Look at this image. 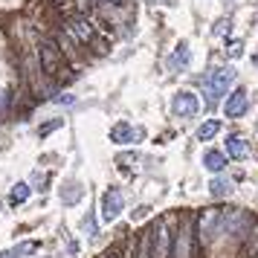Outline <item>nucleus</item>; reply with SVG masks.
<instances>
[{"label":"nucleus","mask_w":258,"mask_h":258,"mask_svg":"<svg viewBox=\"0 0 258 258\" xmlns=\"http://www.w3.org/2000/svg\"><path fill=\"white\" fill-rule=\"evenodd\" d=\"M61 125V119H55V122H49V125H44V128H41V137H47L49 131H55Z\"/></svg>","instance_id":"obj_20"},{"label":"nucleus","mask_w":258,"mask_h":258,"mask_svg":"<svg viewBox=\"0 0 258 258\" xmlns=\"http://www.w3.org/2000/svg\"><path fill=\"white\" fill-rule=\"evenodd\" d=\"M188 64H191V49H188V44L183 41V44H177L174 55L168 58V67H171V70H186Z\"/></svg>","instance_id":"obj_10"},{"label":"nucleus","mask_w":258,"mask_h":258,"mask_svg":"<svg viewBox=\"0 0 258 258\" xmlns=\"http://www.w3.org/2000/svg\"><path fill=\"white\" fill-rule=\"evenodd\" d=\"M38 58H41V70L47 73L49 79H55V82H64V79H70V67H67V61H64V52H61L52 41H41L38 44Z\"/></svg>","instance_id":"obj_1"},{"label":"nucleus","mask_w":258,"mask_h":258,"mask_svg":"<svg viewBox=\"0 0 258 258\" xmlns=\"http://www.w3.org/2000/svg\"><path fill=\"white\" fill-rule=\"evenodd\" d=\"M232 82H235V70L232 67H218V70L209 76V102L221 99V96L229 90V84Z\"/></svg>","instance_id":"obj_2"},{"label":"nucleus","mask_w":258,"mask_h":258,"mask_svg":"<svg viewBox=\"0 0 258 258\" xmlns=\"http://www.w3.org/2000/svg\"><path fill=\"white\" fill-rule=\"evenodd\" d=\"M203 168H209V171H223L226 168V154H221V151H206L203 154Z\"/></svg>","instance_id":"obj_12"},{"label":"nucleus","mask_w":258,"mask_h":258,"mask_svg":"<svg viewBox=\"0 0 258 258\" xmlns=\"http://www.w3.org/2000/svg\"><path fill=\"white\" fill-rule=\"evenodd\" d=\"M70 186H73L70 191H64V188H61V200H67V203H76V200L84 195V188L79 186V183H70Z\"/></svg>","instance_id":"obj_17"},{"label":"nucleus","mask_w":258,"mask_h":258,"mask_svg":"<svg viewBox=\"0 0 258 258\" xmlns=\"http://www.w3.org/2000/svg\"><path fill=\"white\" fill-rule=\"evenodd\" d=\"M38 244H32V241H29V244H21V246H15V249H3V252H0V258H21V252H29V249H35Z\"/></svg>","instance_id":"obj_16"},{"label":"nucleus","mask_w":258,"mask_h":258,"mask_svg":"<svg viewBox=\"0 0 258 258\" xmlns=\"http://www.w3.org/2000/svg\"><path fill=\"white\" fill-rule=\"evenodd\" d=\"M218 232H221V209H206L200 218V238L209 244Z\"/></svg>","instance_id":"obj_6"},{"label":"nucleus","mask_w":258,"mask_h":258,"mask_svg":"<svg viewBox=\"0 0 258 258\" xmlns=\"http://www.w3.org/2000/svg\"><path fill=\"white\" fill-rule=\"evenodd\" d=\"M229 55H232V58H241V55H244V44H241V41H232V44H229Z\"/></svg>","instance_id":"obj_19"},{"label":"nucleus","mask_w":258,"mask_h":258,"mask_svg":"<svg viewBox=\"0 0 258 258\" xmlns=\"http://www.w3.org/2000/svg\"><path fill=\"white\" fill-rule=\"evenodd\" d=\"M215 32H218V35H223V32H229V21H218V26H215Z\"/></svg>","instance_id":"obj_21"},{"label":"nucleus","mask_w":258,"mask_h":258,"mask_svg":"<svg viewBox=\"0 0 258 258\" xmlns=\"http://www.w3.org/2000/svg\"><path fill=\"white\" fill-rule=\"evenodd\" d=\"M137 258H151V232H142V238H140V252H137Z\"/></svg>","instance_id":"obj_18"},{"label":"nucleus","mask_w":258,"mask_h":258,"mask_svg":"<svg viewBox=\"0 0 258 258\" xmlns=\"http://www.w3.org/2000/svg\"><path fill=\"white\" fill-rule=\"evenodd\" d=\"M151 3H160V6H174V0H151Z\"/></svg>","instance_id":"obj_23"},{"label":"nucleus","mask_w":258,"mask_h":258,"mask_svg":"<svg viewBox=\"0 0 258 258\" xmlns=\"http://www.w3.org/2000/svg\"><path fill=\"white\" fill-rule=\"evenodd\" d=\"M140 137V131H134L128 122H119L110 128V142H116V145H128V142H137Z\"/></svg>","instance_id":"obj_9"},{"label":"nucleus","mask_w":258,"mask_h":258,"mask_svg":"<svg viewBox=\"0 0 258 258\" xmlns=\"http://www.w3.org/2000/svg\"><path fill=\"white\" fill-rule=\"evenodd\" d=\"M84 229H90V235H96V226H93V218H90V215L84 218Z\"/></svg>","instance_id":"obj_22"},{"label":"nucleus","mask_w":258,"mask_h":258,"mask_svg":"<svg viewBox=\"0 0 258 258\" xmlns=\"http://www.w3.org/2000/svg\"><path fill=\"white\" fill-rule=\"evenodd\" d=\"M102 3H110V6H119V3H122V0H102Z\"/></svg>","instance_id":"obj_25"},{"label":"nucleus","mask_w":258,"mask_h":258,"mask_svg":"<svg viewBox=\"0 0 258 258\" xmlns=\"http://www.w3.org/2000/svg\"><path fill=\"white\" fill-rule=\"evenodd\" d=\"M229 191H232V183L226 180V177H215L209 183V195L212 198H229Z\"/></svg>","instance_id":"obj_13"},{"label":"nucleus","mask_w":258,"mask_h":258,"mask_svg":"<svg viewBox=\"0 0 258 258\" xmlns=\"http://www.w3.org/2000/svg\"><path fill=\"white\" fill-rule=\"evenodd\" d=\"M218 131H221V122H218V119H209V122H203V125L198 128V140L200 142H209Z\"/></svg>","instance_id":"obj_14"},{"label":"nucleus","mask_w":258,"mask_h":258,"mask_svg":"<svg viewBox=\"0 0 258 258\" xmlns=\"http://www.w3.org/2000/svg\"><path fill=\"white\" fill-rule=\"evenodd\" d=\"M246 107H249V96H246L244 87H238V90H232L229 93V99H226V105H223V113L229 119H238L246 113Z\"/></svg>","instance_id":"obj_5"},{"label":"nucleus","mask_w":258,"mask_h":258,"mask_svg":"<svg viewBox=\"0 0 258 258\" xmlns=\"http://www.w3.org/2000/svg\"><path fill=\"white\" fill-rule=\"evenodd\" d=\"M26 198H29V186H26V183H15L12 195H9V203H12V206H21Z\"/></svg>","instance_id":"obj_15"},{"label":"nucleus","mask_w":258,"mask_h":258,"mask_svg":"<svg viewBox=\"0 0 258 258\" xmlns=\"http://www.w3.org/2000/svg\"><path fill=\"white\" fill-rule=\"evenodd\" d=\"M249 252H255V255H258V238L252 241V244H249Z\"/></svg>","instance_id":"obj_24"},{"label":"nucleus","mask_w":258,"mask_h":258,"mask_svg":"<svg viewBox=\"0 0 258 258\" xmlns=\"http://www.w3.org/2000/svg\"><path fill=\"white\" fill-rule=\"evenodd\" d=\"M107 258H119V255H116V252H113V255H107Z\"/></svg>","instance_id":"obj_26"},{"label":"nucleus","mask_w":258,"mask_h":258,"mask_svg":"<svg viewBox=\"0 0 258 258\" xmlns=\"http://www.w3.org/2000/svg\"><path fill=\"white\" fill-rule=\"evenodd\" d=\"M188 255H191V232H188V226H183L174 241V258H188Z\"/></svg>","instance_id":"obj_11"},{"label":"nucleus","mask_w":258,"mask_h":258,"mask_svg":"<svg viewBox=\"0 0 258 258\" xmlns=\"http://www.w3.org/2000/svg\"><path fill=\"white\" fill-rule=\"evenodd\" d=\"M226 154H229L232 160H246V157H249V142H246L241 134H229V137H226Z\"/></svg>","instance_id":"obj_8"},{"label":"nucleus","mask_w":258,"mask_h":258,"mask_svg":"<svg viewBox=\"0 0 258 258\" xmlns=\"http://www.w3.org/2000/svg\"><path fill=\"white\" fill-rule=\"evenodd\" d=\"M198 107H200V102H198V96L191 93V90H180V93L171 99V113H174V116L188 119V116L198 113Z\"/></svg>","instance_id":"obj_3"},{"label":"nucleus","mask_w":258,"mask_h":258,"mask_svg":"<svg viewBox=\"0 0 258 258\" xmlns=\"http://www.w3.org/2000/svg\"><path fill=\"white\" fill-rule=\"evenodd\" d=\"M122 215V191L119 188H107L102 195V221L113 223Z\"/></svg>","instance_id":"obj_4"},{"label":"nucleus","mask_w":258,"mask_h":258,"mask_svg":"<svg viewBox=\"0 0 258 258\" xmlns=\"http://www.w3.org/2000/svg\"><path fill=\"white\" fill-rule=\"evenodd\" d=\"M73 32L79 35V41L82 44H96V49L102 52V41H99V35H96V29L90 26V21H84V18H79V21H73Z\"/></svg>","instance_id":"obj_7"}]
</instances>
